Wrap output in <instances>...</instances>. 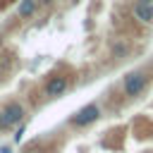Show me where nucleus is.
<instances>
[{
    "mask_svg": "<svg viewBox=\"0 0 153 153\" xmlns=\"http://www.w3.org/2000/svg\"><path fill=\"white\" fill-rule=\"evenodd\" d=\"M103 115H105V110H103V105L98 103V100H91V103H86V105H81L79 110H74L67 120H65V129H72V131H84V129H91L93 124H98L100 120H103Z\"/></svg>",
    "mask_w": 153,
    "mask_h": 153,
    "instance_id": "1",
    "label": "nucleus"
},
{
    "mask_svg": "<svg viewBox=\"0 0 153 153\" xmlns=\"http://www.w3.org/2000/svg\"><path fill=\"white\" fill-rule=\"evenodd\" d=\"M148 81H151V74H148L146 69H131V72H127V74L122 76V81H120L122 98H127V100H136V98L146 91Z\"/></svg>",
    "mask_w": 153,
    "mask_h": 153,
    "instance_id": "2",
    "label": "nucleus"
},
{
    "mask_svg": "<svg viewBox=\"0 0 153 153\" xmlns=\"http://www.w3.org/2000/svg\"><path fill=\"white\" fill-rule=\"evenodd\" d=\"M131 55V43L127 38H112L108 43V57L110 62H122Z\"/></svg>",
    "mask_w": 153,
    "mask_h": 153,
    "instance_id": "3",
    "label": "nucleus"
},
{
    "mask_svg": "<svg viewBox=\"0 0 153 153\" xmlns=\"http://www.w3.org/2000/svg\"><path fill=\"white\" fill-rule=\"evenodd\" d=\"M131 19H136L141 26H153V2H131Z\"/></svg>",
    "mask_w": 153,
    "mask_h": 153,
    "instance_id": "4",
    "label": "nucleus"
},
{
    "mask_svg": "<svg viewBox=\"0 0 153 153\" xmlns=\"http://www.w3.org/2000/svg\"><path fill=\"white\" fill-rule=\"evenodd\" d=\"M17 2H19V0H0V12H2V10H7V7H14Z\"/></svg>",
    "mask_w": 153,
    "mask_h": 153,
    "instance_id": "5",
    "label": "nucleus"
},
{
    "mask_svg": "<svg viewBox=\"0 0 153 153\" xmlns=\"http://www.w3.org/2000/svg\"><path fill=\"white\" fill-rule=\"evenodd\" d=\"M139 2H153V0H139Z\"/></svg>",
    "mask_w": 153,
    "mask_h": 153,
    "instance_id": "6",
    "label": "nucleus"
}]
</instances>
